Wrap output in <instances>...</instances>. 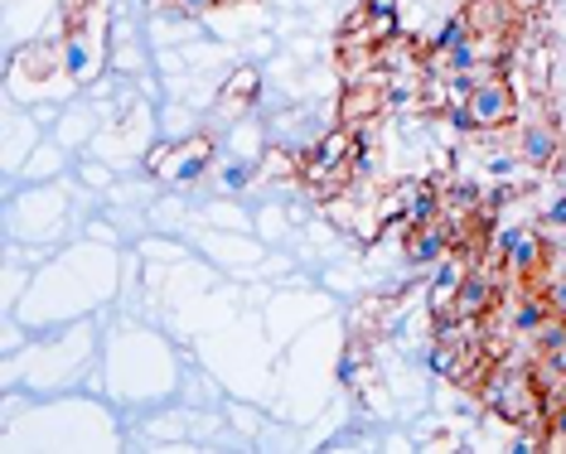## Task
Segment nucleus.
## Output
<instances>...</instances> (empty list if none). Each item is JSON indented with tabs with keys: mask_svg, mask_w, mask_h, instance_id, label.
Wrapping results in <instances>:
<instances>
[{
	"mask_svg": "<svg viewBox=\"0 0 566 454\" xmlns=\"http://www.w3.org/2000/svg\"><path fill=\"white\" fill-rule=\"evenodd\" d=\"M150 6H175V0H150Z\"/></svg>",
	"mask_w": 566,
	"mask_h": 454,
	"instance_id": "obj_22",
	"label": "nucleus"
},
{
	"mask_svg": "<svg viewBox=\"0 0 566 454\" xmlns=\"http://www.w3.org/2000/svg\"><path fill=\"white\" fill-rule=\"evenodd\" d=\"M165 160H175V165L160 170L165 179H175V184H195V179L213 165V136H195V140H185V146H170Z\"/></svg>",
	"mask_w": 566,
	"mask_h": 454,
	"instance_id": "obj_8",
	"label": "nucleus"
},
{
	"mask_svg": "<svg viewBox=\"0 0 566 454\" xmlns=\"http://www.w3.org/2000/svg\"><path fill=\"white\" fill-rule=\"evenodd\" d=\"M364 170V140H358L354 126H334V131L319 140V146L295 165V179L315 193V199H339L344 189Z\"/></svg>",
	"mask_w": 566,
	"mask_h": 454,
	"instance_id": "obj_1",
	"label": "nucleus"
},
{
	"mask_svg": "<svg viewBox=\"0 0 566 454\" xmlns=\"http://www.w3.org/2000/svg\"><path fill=\"white\" fill-rule=\"evenodd\" d=\"M256 93H262V73L252 68H238L233 77H228V87L223 93H218V116H228V122H233V116H242V112H252V102H256Z\"/></svg>",
	"mask_w": 566,
	"mask_h": 454,
	"instance_id": "obj_9",
	"label": "nucleus"
},
{
	"mask_svg": "<svg viewBox=\"0 0 566 454\" xmlns=\"http://www.w3.org/2000/svg\"><path fill=\"white\" fill-rule=\"evenodd\" d=\"M455 237H460V218L455 213H441L436 223H421V228H407L402 232V252L411 266H441L450 252H455Z\"/></svg>",
	"mask_w": 566,
	"mask_h": 454,
	"instance_id": "obj_4",
	"label": "nucleus"
},
{
	"mask_svg": "<svg viewBox=\"0 0 566 454\" xmlns=\"http://www.w3.org/2000/svg\"><path fill=\"white\" fill-rule=\"evenodd\" d=\"M480 397L504 425H543V416H547V397H543V382H537L533 368L499 362L480 382Z\"/></svg>",
	"mask_w": 566,
	"mask_h": 454,
	"instance_id": "obj_2",
	"label": "nucleus"
},
{
	"mask_svg": "<svg viewBox=\"0 0 566 454\" xmlns=\"http://www.w3.org/2000/svg\"><path fill=\"white\" fill-rule=\"evenodd\" d=\"M446 116L460 126V131H470V136L509 131V126L518 122V93H513L509 73H489L484 83L474 87L465 102H455V107H450Z\"/></svg>",
	"mask_w": 566,
	"mask_h": 454,
	"instance_id": "obj_3",
	"label": "nucleus"
},
{
	"mask_svg": "<svg viewBox=\"0 0 566 454\" xmlns=\"http://www.w3.org/2000/svg\"><path fill=\"white\" fill-rule=\"evenodd\" d=\"M543 223H547V228H566V193H562V199L543 213Z\"/></svg>",
	"mask_w": 566,
	"mask_h": 454,
	"instance_id": "obj_16",
	"label": "nucleus"
},
{
	"mask_svg": "<svg viewBox=\"0 0 566 454\" xmlns=\"http://www.w3.org/2000/svg\"><path fill=\"white\" fill-rule=\"evenodd\" d=\"M489 170H494V175H509L513 160H509V155H499V160H489Z\"/></svg>",
	"mask_w": 566,
	"mask_h": 454,
	"instance_id": "obj_19",
	"label": "nucleus"
},
{
	"mask_svg": "<svg viewBox=\"0 0 566 454\" xmlns=\"http://www.w3.org/2000/svg\"><path fill=\"white\" fill-rule=\"evenodd\" d=\"M552 401H566V378L557 382V387H552V392H547V407H552Z\"/></svg>",
	"mask_w": 566,
	"mask_h": 454,
	"instance_id": "obj_20",
	"label": "nucleus"
},
{
	"mask_svg": "<svg viewBox=\"0 0 566 454\" xmlns=\"http://www.w3.org/2000/svg\"><path fill=\"white\" fill-rule=\"evenodd\" d=\"M382 107H388V77H354V83H344V97H339V126H364L373 122Z\"/></svg>",
	"mask_w": 566,
	"mask_h": 454,
	"instance_id": "obj_6",
	"label": "nucleus"
},
{
	"mask_svg": "<svg viewBox=\"0 0 566 454\" xmlns=\"http://www.w3.org/2000/svg\"><path fill=\"white\" fill-rule=\"evenodd\" d=\"M248 179H252V165H233V170L223 175V184H228V189H242Z\"/></svg>",
	"mask_w": 566,
	"mask_h": 454,
	"instance_id": "obj_17",
	"label": "nucleus"
},
{
	"mask_svg": "<svg viewBox=\"0 0 566 454\" xmlns=\"http://www.w3.org/2000/svg\"><path fill=\"white\" fill-rule=\"evenodd\" d=\"M543 300H547L552 315H562V319H566V266L552 262L547 281H543Z\"/></svg>",
	"mask_w": 566,
	"mask_h": 454,
	"instance_id": "obj_14",
	"label": "nucleus"
},
{
	"mask_svg": "<svg viewBox=\"0 0 566 454\" xmlns=\"http://www.w3.org/2000/svg\"><path fill=\"white\" fill-rule=\"evenodd\" d=\"M59 68H63L59 44H34V49H24V54H20V73H30L34 83H49Z\"/></svg>",
	"mask_w": 566,
	"mask_h": 454,
	"instance_id": "obj_10",
	"label": "nucleus"
},
{
	"mask_svg": "<svg viewBox=\"0 0 566 454\" xmlns=\"http://www.w3.org/2000/svg\"><path fill=\"white\" fill-rule=\"evenodd\" d=\"M543 450H566V401H552L543 416Z\"/></svg>",
	"mask_w": 566,
	"mask_h": 454,
	"instance_id": "obj_13",
	"label": "nucleus"
},
{
	"mask_svg": "<svg viewBox=\"0 0 566 454\" xmlns=\"http://www.w3.org/2000/svg\"><path fill=\"white\" fill-rule=\"evenodd\" d=\"M218 6H223V0H175V10H185V15H209Z\"/></svg>",
	"mask_w": 566,
	"mask_h": 454,
	"instance_id": "obj_15",
	"label": "nucleus"
},
{
	"mask_svg": "<svg viewBox=\"0 0 566 454\" xmlns=\"http://www.w3.org/2000/svg\"><path fill=\"white\" fill-rule=\"evenodd\" d=\"M562 150H566V136L557 126V116H543V122H527L518 131V160L527 165L533 175H552L562 165Z\"/></svg>",
	"mask_w": 566,
	"mask_h": 454,
	"instance_id": "obj_5",
	"label": "nucleus"
},
{
	"mask_svg": "<svg viewBox=\"0 0 566 454\" xmlns=\"http://www.w3.org/2000/svg\"><path fill=\"white\" fill-rule=\"evenodd\" d=\"M513 6H518V15H533V10L543 6V0H513Z\"/></svg>",
	"mask_w": 566,
	"mask_h": 454,
	"instance_id": "obj_21",
	"label": "nucleus"
},
{
	"mask_svg": "<svg viewBox=\"0 0 566 454\" xmlns=\"http://www.w3.org/2000/svg\"><path fill=\"white\" fill-rule=\"evenodd\" d=\"M566 344V319L562 315H552L543 329L533 334V339H527V348H533V358H547V353H557V348Z\"/></svg>",
	"mask_w": 566,
	"mask_h": 454,
	"instance_id": "obj_12",
	"label": "nucleus"
},
{
	"mask_svg": "<svg viewBox=\"0 0 566 454\" xmlns=\"http://www.w3.org/2000/svg\"><path fill=\"white\" fill-rule=\"evenodd\" d=\"M97 15V0H63V39H87V20Z\"/></svg>",
	"mask_w": 566,
	"mask_h": 454,
	"instance_id": "obj_11",
	"label": "nucleus"
},
{
	"mask_svg": "<svg viewBox=\"0 0 566 454\" xmlns=\"http://www.w3.org/2000/svg\"><path fill=\"white\" fill-rule=\"evenodd\" d=\"M460 15L470 20V30L480 39H513L518 34V20H523L513 0H465Z\"/></svg>",
	"mask_w": 566,
	"mask_h": 454,
	"instance_id": "obj_7",
	"label": "nucleus"
},
{
	"mask_svg": "<svg viewBox=\"0 0 566 454\" xmlns=\"http://www.w3.org/2000/svg\"><path fill=\"white\" fill-rule=\"evenodd\" d=\"M368 15H397V0H364Z\"/></svg>",
	"mask_w": 566,
	"mask_h": 454,
	"instance_id": "obj_18",
	"label": "nucleus"
}]
</instances>
